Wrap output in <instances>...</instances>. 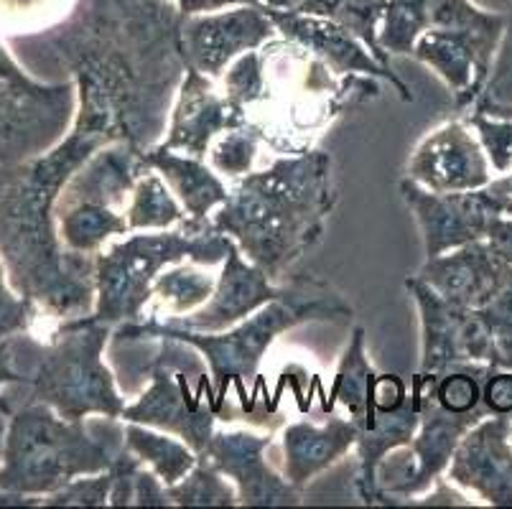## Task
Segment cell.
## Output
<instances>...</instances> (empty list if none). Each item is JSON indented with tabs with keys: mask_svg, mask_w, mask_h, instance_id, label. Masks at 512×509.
I'll return each instance as SVG.
<instances>
[{
	"mask_svg": "<svg viewBox=\"0 0 512 509\" xmlns=\"http://www.w3.org/2000/svg\"><path fill=\"white\" fill-rule=\"evenodd\" d=\"M181 11V16H199V13L225 11L235 6H263L260 0H171Z\"/></svg>",
	"mask_w": 512,
	"mask_h": 509,
	"instance_id": "cell-41",
	"label": "cell"
},
{
	"mask_svg": "<svg viewBox=\"0 0 512 509\" xmlns=\"http://www.w3.org/2000/svg\"><path fill=\"white\" fill-rule=\"evenodd\" d=\"M276 36V23L265 6H235L186 16L181 26V49L186 67L220 82L237 56L263 49Z\"/></svg>",
	"mask_w": 512,
	"mask_h": 509,
	"instance_id": "cell-12",
	"label": "cell"
},
{
	"mask_svg": "<svg viewBox=\"0 0 512 509\" xmlns=\"http://www.w3.org/2000/svg\"><path fill=\"white\" fill-rule=\"evenodd\" d=\"M100 148L69 130L44 156L13 166L0 179V252L8 275L21 296L64 321L95 308L97 255L64 245L57 202L74 171Z\"/></svg>",
	"mask_w": 512,
	"mask_h": 509,
	"instance_id": "cell-2",
	"label": "cell"
},
{
	"mask_svg": "<svg viewBox=\"0 0 512 509\" xmlns=\"http://www.w3.org/2000/svg\"><path fill=\"white\" fill-rule=\"evenodd\" d=\"M110 489H113V471L77 476L74 482L64 484L54 494L41 499L46 507H110Z\"/></svg>",
	"mask_w": 512,
	"mask_h": 509,
	"instance_id": "cell-33",
	"label": "cell"
},
{
	"mask_svg": "<svg viewBox=\"0 0 512 509\" xmlns=\"http://www.w3.org/2000/svg\"><path fill=\"white\" fill-rule=\"evenodd\" d=\"M502 34L505 26L479 31H423L413 46L411 59L431 69L446 84V90L454 95L456 110H472L490 79Z\"/></svg>",
	"mask_w": 512,
	"mask_h": 509,
	"instance_id": "cell-13",
	"label": "cell"
},
{
	"mask_svg": "<svg viewBox=\"0 0 512 509\" xmlns=\"http://www.w3.org/2000/svg\"><path fill=\"white\" fill-rule=\"evenodd\" d=\"M479 100L500 102V105H512V13H507L505 34H502L500 49H497L495 64L487 84H484Z\"/></svg>",
	"mask_w": 512,
	"mask_h": 509,
	"instance_id": "cell-35",
	"label": "cell"
},
{
	"mask_svg": "<svg viewBox=\"0 0 512 509\" xmlns=\"http://www.w3.org/2000/svg\"><path fill=\"white\" fill-rule=\"evenodd\" d=\"M265 11L276 23L278 36L304 46L311 56L327 64L337 77L362 74V77L385 79L398 92L400 100L413 102L411 87L393 72V67H385V64L377 62L370 49L352 31H347L342 23L324 16H311V13L273 11V8H265Z\"/></svg>",
	"mask_w": 512,
	"mask_h": 509,
	"instance_id": "cell-18",
	"label": "cell"
},
{
	"mask_svg": "<svg viewBox=\"0 0 512 509\" xmlns=\"http://www.w3.org/2000/svg\"><path fill=\"white\" fill-rule=\"evenodd\" d=\"M416 275L446 301L482 308L510 283L512 265L505 263L487 240H477L436 258H426Z\"/></svg>",
	"mask_w": 512,
	"mask_h": 509,
	"instance_id": "cell-20",
	"label": "cell"
},
{
	"mask_svg": "<svg viewBox=\"0 0 512 509\" xmlns=\"http://www.w3.org/2000/svg\"><path fill=\"white\" fill-rule=\"evenodd\" d=\"M77 0H0V28L34 31L62 21Z\"/></svg>",
	"mask_w": 512,
	"mask_h": 509,
	"instance_id": "cell-31",
	"label": "cell"
},
{
	"mask_svg": "<svg viewBox=\"0 0 512 509\" xmlns=\"http://www.w3.org/2000/svg\"><path fill=\"white\" fill-rule=\"evenodd\" d=\"M479 314L495 339L497 370H512V280L487 306L479 308Z\"/></svg>",
	"mask_w": 512,
	"mask_h": 509,
	"instance_id": "cell-34",
	"label": "cell"
},
{
	"mask_svg": "<svg viewBox=\"0 0 512 509\" xmlns=\"http://www.w3.org/2000/svg\"><path fill=\"white\" fill-rule=\"evenodd\" d=\"M398 189L421 230L426 258L484 240L492 219L512 212V202L492 181L482 189L439 194L423 189L406 176Z\"/></svg>",
	"mask_w": 512,
	"mask_h": 509,
	"instance_id": "cell-10",
	"label": "cell"
},
{
	"mask_svg": "<svg viewBox=\"0 0 512 509\" xmlns=\"http://www.w3.org/2000/svg\"><path fill=\"white\" fill-rule=\"evenodd\" d=\"M156 342L161 344V354L151 364V382L133 403L125 405L120 420L171 433L204 456L220 420V413L214 408L209 375L207 372L199 375V387L194 392L189 375L179 359H174V339H156Z\"/></svg>",
	"mask_w": 512,
	"mask_h": 509,
	"instance_id": "cell-9",
	"label": "cell"
},
{
	"mask_svg": "<svg viewBox=\"0 0 512 509\" xmlns=\"http://www.w3.org/2000/svg\"><path fill=\"white\" fill-rule=\"evenodd\" d=\"M184 16L171 0H77L39 41L72 74V130L143 153L166 135L186 74Z\"/></svg>",
	"mask_w": 512,
	"mask_h": 509,
	"instance_id": "cell-1",
	"label": "cell"
},
{
	"mask_svg": "<svg viewBox=\"0 0 512 509\" xmlns=\"http://www.w3.org/2000/svg\"><path fill=\"white\" fill-rule=\"evenodd\" d=\"M487 245L500 255L505 263L512 265V217L500 214L490 222V230H487Z\"/></svg>",
	"mask_w": 512,
	"mask_h": 509,
	"instance_id": "cell-39",
	"label": "cell"
},
{
	"mask_svg": "<svg viewBox=\"0 0 512 509\" xmlns=\"http://www.w3.org/2000/svg\"><path fill=\"white\" fill-rule=\"evenodd\" d=\"M141 158L148 168L164 176L169 189L184 207L186 219H192V222L209 219L230 199V189L222 176L204 158L169 151L164 146L148 148L141 153Z\"/></svg>",
	"mask_w": 512,
	"mask_h": 509,
	"instance_id": "cell-23",
	"label": "cell"
},
{
	"mask_svg": "<svg viewBox=\"0 0 512 509\" xmlns=\"http://www.w3.org/2000/svg\"><path fill=\"white\" fill-rule=\"evenodd\" d=\"M220 82L222 92H225L232 102L245 107V110L258 105V102H263L265 90H268L263 49H255L248 51V54L237 56L235 62L227 67V72L222 74Z\"/></svg>",
	"mask_w": 512,
	"mask_h": 509,
	"instance_id": "cell-30",
	"label": "cell"
},
{
	"mask_svg": "<svg viewBox=\"0 0 512 509\" xmlns=\"http://www.w3.org/2000/svg\"><path fill=\"white\" fill-rule=\"evenodd\" d=\"M271 443V433L250 428H230L212 436L204 456L235 484L240 507H299L306 502V489L288 482L286 474H278L265 459Z\"/></svg>",
	"mask_w": 512,
	"mask_h": 509,
	"instance_id": "cell-14",
	"label": "cell"
},
{
	"mask_svg": "<svg viewBox=\"0 0 512 509\" xmlns=\"http://www.w3.org/2000/svg\"><path fill=\"white\" fill-rule=\"evenodd\" d=\"M431 504H441V507H469L472 502H469L462 492H456L454 484L439 479V482L431 487V494H426V497L421 499H413L411 507H431Z\"/></svg>",
	"mask_w": 512,
	"mask_h": 509,
	"instance_id": "cell-40",
	"label": "cell"
},
{
	"mask_svg": "<svg viewBox=\"0 0 512 509\" xmlns=\"http://www.w3.org/2000/svg\"><path fill=\"white\" fill-rule=\"evenodd\" d=\"M283 291H286V283L276 286L271 275L260 270L255 263H250L242 255L240 247L230 240L227 258L222 263V273L217 275L212 298L202 308H197L194 314L169 321L194 331H225L230 326L240 324L242 319L253 316L255 311H260L265 303H271Z\"/></svg>",
	"mask_w": 512,
	"mask_h": 509,
	"instance_id": "cell-19",
	"label": "cell"
},
{
	"mask_svg": "<svg viewBox=\"0 0 512 509\" xmlns=\"http://www.w3.org/2000/svg\"><path fill=\"white\" fill-rule=\"evenodd\" d=\"M133 507H174L166 484L158 479L156 471L146 469V464L138 466L133 476Z\"/></svg>",
	"mask_w": 512,
	"mask_h": 509,
	"instance_id": "cell-37",
	"label": "cell"
},
{
	"mask_svg": "<svg viewBox=\"0 0 512 509\" xmlns=\"http://www.w3.org/2000/svg\"><path fill=\"white\" fill-rule=\"evenodd\" d=\"M113 329L82 319H67L49 347L36 354V367L23 382L34 385V400L72 420L100 415L120 420L125 398L113 370L105 362V349Z\"/></svg>",
	"mask_w": 512,
	"mask_h": 509,
	"instance_id": "cell-7",
	"label": "cell"
},
{
	"mask_svg": "<svg viewBox=\"0 0 512 509\" xmlns=\"http://www.w3.org/2000/svg\"><path fill=\"white\" fill-rule=\"evenodd\" d=\"M467 123L477 133L484 153L490 158V166L495 174H507L512 168V120L497 118L490 112L472 110Z\"/></svg>",
	"mask_w": 512,
	"mask_h": 509,
	"instance_id": "cell-32",
	"label": "cell"
},
{
	"mask_svg": "<svg viewBox=\"0 0 512 509\" xmlns=\"http://www.w3.org/2000/svg\"><path fill=\"white\" fill-rule=\"evenodd\" d=\"M260 143H265V133L253 120L248 125H242V128L227 130L220 138H214L212 148L207 153L209 166L220 176L242 179V176L253 171Z\"/></svg>",
	"mask_w": 512,
	"mask_h": 509,
	"instance_id": "cell-29",
	"label": "cell"
},
{
	"mask_svg": "<svg viewBox=\"0 0 512 509\" xmlns=\"http://www.w3.org/2000/svg\"><path fill=\"white\" fill-rule=\"evenodd\" d=\"M214 286H217V278L202 273L199 263L184 260V263L169 265L158 275L153 283V296L169 308L171 319H179L202 308L212 298Z\"/></svg>",
	"mask_w": 512,
	"mask_h": 509,
	"instance_id": "cell-27",
	"label": "cell"
},
{
	"mask_svg": "<svg viewBox=\"0 0 512 509\" xmlns=\"http://www.w3.org/2000/svg\"><path fill=\"white\" fill-rule=\"evenodd\" d=\"M11 382H23V375H18L13 370V352H11V342L0 344V385H11ZM0 408H6V403H0Z\"/></svg>",
	"mask_w": 512,
	"mask_h": 509,
	"instance_id": "cell-42",
	"label": "cell"
},
{
	"mask_svg": "<svg viewBox=\"0 0 512 509\" xmlns=\"http://www.w3.org/2000/svg\"><path fill=\"white\" fill-rule=\"evenodd\" d=\"M123 441L128 451H133L148 469L156 471L166 487L181 482L199 461V454L189 443L141 423H123Z\"/></svg>",
	"mask_w": 512,
	"mask_h": 509,
	"instance_id": "cell-25",
	"label": "cell"
},
{
	"mask_svg": "<svg viewBox=\"0 0 512 509\" xmlns=\"http://www.w3.org/2000/svg\"><path fill=\"white\" fill-rule=\"evenodd\" d=\"M123 428L100 433L87 418L72 420L44 403L18 410L8 423L0 487L26 497H49L77 476L100 474L123 451Z\"/></svg>",
	"mask_w": 512,
	"mask_h": 509,
	"instance_id": "cell-5",
	"label": "cell"
},
{
	"mask_svg": "<svg viewBox=\"0 0 512 509\" xmlns=\"http://www.w3.org/2000/svg\"><path fill=\"white\" fill-rule=\"evenodd\" d=\"M3 415H8L6 408H0V461H3V448H6V433H8L6 418H3Z\"/></svg>",
	"mask_w": 512,
	"mask_h": 509,
	"instance_id": "cell-45",
	"label": "cell"
},
{
	"mask_svg": "<svg viewBox=\"0 0 512 509\" xmlns=\"http://www.w3.org/2000/svg\"><path fill=\"white\" fill-rule=\"evenodd\" d=\"M125 219H128L130 232L171 230L184 222L186 212L164 176L148 168L130 191V199L125 204Z\"/></svg>",
	"mask_w": 512,
	"mask_h": 509,
	"instance_id": "cell-26",
	"label": "cell"
},
{
	"mask_svg": "<svg viewBox=\"0 0 512 509\" xmlns=\"http://www.w3.org/2000/svg\"><path fill=\"white\" fill-rule=\"evenodd\" d=\"M248 123V110L232 102L222 92L217 79L186 67L174 107H171L166 135L158 146L186 153V156L207 158L214 138Z\"/></svg>",
	"mask_w": 512,
	"mask_h": 509,
	"instance_id": "cell-15",
	"label": "cell"
},
{
	"mask_svg": "<svg viewBox=\"0 0 512 509\" xmlns=\"http://www.w3.org/2000/svg\"><path fill=\"white\" fill-rule=\"evenodd\" d=\"M492 184H495L497 189H500L502 194H505L507 199H510V202H512V168H510V171H507V174H500V176H497V179H492Z\"/></svg>",
	"mask_w": 512,
	"mask_h": 509,
	"instance_id": "cell-44",
	"label": "cell"
},
{
	"mask_svg": "<svg viewBox=\"0 0 512 509\" xmlns=\"http://www.w3.org/2000/svg\"><path fill=\"white\" fill-rule=\"evenodd\" d=\"M230 237L212 227L209 219H184L171 230L130 232L95 258V308L82 319L118 329L143 319L153 298V283L169 265L192 260L199 265H222Z\"/></svg>",
	"mask_w": 512,
	"mask_h": 509,
	"instance_id": "cell-6",
	"label": "cell"
},
{
	"mask_svg": "<svg viewBox=\"0 0 512 509\" xmlns=\"http://www.w3.org/2000/svg\"><path fill=\"white\" fill-rule=\"evenodd\" d=\"M444 476L490 507H512V413L484 415L469 428Z\"/></svg>",
	"mask_w": 512,
	"mask_h": 509,
	"instance_id": "cell-17",
	"label": "cell"
},
{
	"mask_svg": "<svg viewBox=\"0 0 512 509\" xmlns=\"http://www.w3.org/2000/svg\"><path fill=\"white\" fill-rule=\"evenodd\" d=\"M347 316H352V306L342 293L316 278H293L291 283H286V291L281 296L225 331L184 329V326L158 321L151 316V319L120 324L113 336H118L120 342L174 339V342L197 349L209 370L214 408L220 418H225L230 387H235L240 395L242 410L253 413L255 400L250 398L248 385L258 377L260 364L268 357V349L286 331L301 324H311V321H337L347 319Z\"/></svg>",
	"mask_w": 512,
	"mask_h": 509,
	"instance_id": "cell-4",
	"label": "cell"
},
{
	"mask_svg": "<svg viewBox=\"0 0 512 509\" xmlns=\"http://www.w3.org/2000/svg\"><path fill=\"white\" fill-rule=\"evenodd\" d=\"M77 115L74 82L44 84L23 74L0 46V163L21 166L62 143Z\"/></svg>",
	"mask_w": 512,
	"mask_h": 509,
	"instance_id": "cell-8",
	"label": "cell"
},
{
	"mask_svg": "<svg viewBox=\"0 0 512 509\" xmlns=\"http://www.w3.org/2000/svg\"><path fill=\"white\" fill-rule=\"evenodd\" d=\"M166 489L174 507H240L235 484L207 456H199L194 469Z\"/></svg>",
	"mask_w": 512,
	"mask_h": 509,
	"instance_id": "cell-28",
	"label": "cell"
},
{
	"mask_svg": "<svg viewBox=\"0 0 512 509\" xmlns=\"http://www.w3.org/2000/svg\"><path fill=\"white\" fill-rule=\"evenodd\" d=\"M406 291L421 324V372H444L456 364H487L497 370L495 339L479 308L446 301L418 275L406 278Z\"/></svg>",
	"mask_w": 512,
	"mask_h": 509,
	"instance_id": "cell-11",
	"label": "cell"
},
{
	"mask_svg": "<svg viewBox=\"0 0 512 509\" xmlns=\"http://www.w3.org/2000/svg\"><path fill=\"white\" fill-rule=\"evenodd\" d=\"M482 400L490 413H512V370H492L484 380Z\"/></svg>",
	"mask_w": 512,
	"mask_h": 509,
	"instance_id": "cell-38",
	"label": "cell"
},
{
	"mask_svg": "<svg viewBox=\"0 0 512 509\" xmlns=\"http://www.w3.org/2000/svg\"><path fill=\"white\" fill-rule=\"evenodd\" d=\"M34 306V301H29L26 296L18 298L8 288L6 270L0 265V339L26 329L31 324V319H34Z\"/></svg>",
	"mask_w": 512,
	"mask_h": 509,
	"instance_id": "cell-36",
	"label": "cell"
},
{
	"mask_svg": "<svg viewBox=\"0 0 512 509\" xmlns=\"http://www.w3.org/2000/svg\"><path fill=\"white\" fill-rule=\"evenodd\" d=\"M408 179L439 194L472 191L490 184V158L467 120H449L416 146L408 161Z\"/></svg>",
	"mask_w": 512,
	"mask_h": 509,
	"instance_id": "cell-16",
	"label": "cell"
},
{
	"mask_svg": "<svg viewBox=\"0 0 512 509\" xmlns=\"http://www.w3.org/2000/svg\"><path fill=\"white\" fill-rule=\"evenodd\" d=\"M357 446V426L352 418L332 415L327 423L296 420L281 431L283 474L291 484L306 489L316 476L347 459Z\"/></svg>",
	"mask_w": 512,
	"mask_h": 509,
	"instance_id": "cell-22",
	"label": "cell"
},
{
	"mask_svg": "<svg viewBox=\"0 0 512 509\" xmlns=\"http://www.w3.org/2000/svg\"><path fill=\"white\" fill-rule=\"evenodd\" d=\"M334 207L332 156L306 148L237 179L209 222L276 280L319 245Z\"/></svg>",
	"mask_w": 512,
	"mask_h": 509,
	"instance_id": "cell-3",
	"label": "cell"
},
{
	"mask_svg": "<svg viewBox=\"0 0 512 509\" xmlns=\"http://www.w3.org/2000/svg\"><path fill=\"white\" fill-rule=\"evenodd\" d=\"M505 23L507 13L484 11L472 0H388L380 26V46L390 56H411L423 31H479L502 28Z\"/></svg>",
	"mask_w": 512,
	"mask_h": 509,
	"instance_id": "cell-21",
	"label": "cell"
},
{
	"mask_svg": "<svg viewBox=\"0 0 512 509\" xmlns=\"http://www.w3.org/2000/svg\"><path fill=\"white\" fill-rule=\"evenodd\" d=\"M57 224L64 245L85 255H97L113 237L130 235L123 209L102 202L57 204Z\"/></svg>",
	"mask_w": 512,
	"mask_h": 509,
	"instance_id": "cell-24",
	"label": "cell"
},
{
	"mask_svg": "<svg viewBox=\"0 0 512 509\" xmlns=\"http://www.w3.org/2000/svg\"><path fill=\"white\" fill-rule=\"evenodd\" d=\"M472 110H482V112H490V115H497V118H510L512 120V105H500V102L477 100V102H474Z\"/></svg>",
	"mask_w": 512,
	"mask_h": 509,
	"instance_id": "cell-43",
	"label": "cell"
}]
</instances>
